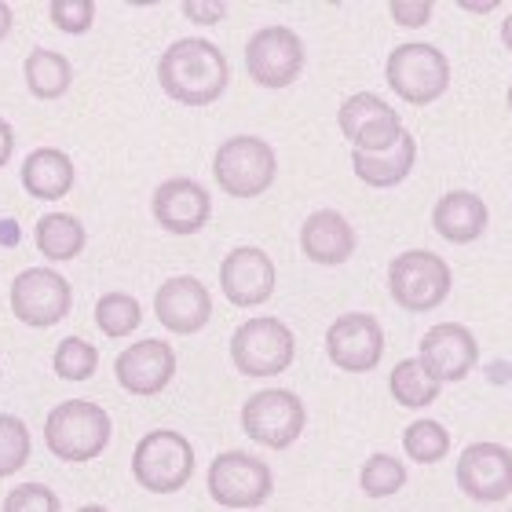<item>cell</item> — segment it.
<instances>
[{"label":"cell","mask_w":512,"mask_h":512,"mask_svg":"<svg viewBox=\"0 0 512 512\" xmlns=\"http://www.w3.org/2000/svg\"><path fill=\"white\" fill-rule=\"evenodd\" d=\"M213 176L231 198H260L275 183L278 158L260 136H231L213 158Z\"/></svg>","instance_id":"52a82bcc"},{"label":"cell","mask_w":512,"mask_h":512,"mask_svg":"<svg viewBox=\"0 0 512 512\" xmlns=\"http://www.w3.org/2000/svg\"><path fill=\"white\" fill-rule=\"evenodd\" d=\"M132 476L143 491L150 494H176L183 491L194 476V447L191 439L172 432V428H154L139 439L132 450Z\"/></svg>","instance_id":"3957f363"},{"label":"cell","mask_w":512,"mask_h":512,"mask_svg":"<svg viewBox=\"0 0 512 512\" xmlns=\"http://www.w3.org/2000/svg\"><path fill=\"white\" fill-rule=\"evenodd\" d=\"M388 392L406 410H425L439 399V381L421 366V359H403L388 374Z\"/></svg>","instance_id":"484cf974"},{"label":"cell","mask_w":512,"mask_h":512,"mask_svg":"<svg viewBox=\"0 0 512 512\" xmlns=\"http://www.w3.org/2000/svg\"><path fill=\"white\" fill-rule=\"evenodd\" d=\"M22 74H26V88H30L33 99H63L74 85L70 59L52 52V48H33L22 63Z\"/></svg>","instance_id":"cb8c5ba5"},{"label":"cell","mask_w":512,"mask_h":512,"mask_svg":"<svg viewBox=\"0 0 512 512\" xmlns=\"http://www.w3.org/2000/svg\"><path fill=\"white\" fill-rule=\"evenodd\" d=\"M461 8H469V11H491V8H498V4H494V0H483V4H472V0H461Z\"/></svg>","instance_id":"f35d334b"},{"label":"cell","mask_w":512,"mask_h":512,"mask_svg":"<svg viewBox=\"0 0 512 512\" xmlns=\"http://www.w3.org/2000/svg\"><path fill=\"white\" fill-rule=\"evenodd\" d=\"M52 370H55V377H63V381H74V384L88 381V377L99 370L96 344H88L85 337H63L52 355Z\"/></svg>","instance_id":"f546056e"},{"label":"cell","mask_w":512,"mask_h":512,"mask_svg":"<svg viewBox=\"0 0 512 512\" xmlns=\"http://www.w3.org/2000/svg\"><path fill=\"white\" fill-rule=\"evenodd\" d=\"M158 81L165 88V96H172L183 107H209L231 85V66L213 41L183 37L161 52Z\"/></svg>","instance_id":"6da1fadb"},{"label":"cell","mask_w":512,"mask_h":512,"mask_svg":"<svg viewBox=\"0 0 512 512\" xmlns=\"http://www.w3.org/2000/svg\"><path fill=\"white\" fill-rule=\"evenodd\" d=\"M297 341L282 319L260 315L242 322L231 337V363L242 377H278L293 366Z\"/></svg>","instance_id":"5b68a950"},{"label":"cell","mask_w":512,"mask_h":512,"mask_svg":"<svg viewBox=\"0 0 512 512\" xmlns=\"http://www.w3.org/2000/svg\"><path fill=\"white\" fill-rule=\"evenodd\" d=\"M220 289L235 308H256L275 293V260L256 246H238L220 264Z\"/></svg>","instance_id":"e0dca14e"},{"label":"cell","mask_w":512,"mask_h":512,"mask_svg":"<svg viewBox=\"0 0 512 512\" xmlns=\"http://www.w3.org/2000/svg\"><path fill=\"white\" fill-rule=\"evenodd\" d=\"M337 125H341L344 139H352V147L363 150V154L388 150L406 132L399 114L381 96H370V92L344 99L341 110H337Z\"/></svg>","instance_id":"5bb4252c"},{"label":"cell","mask_w":512,"mask_h":512,"mask_svg":"<svg viewBox=\"0 0 512 512\" xmlns=\"http://www.w3.org/2000/svg\"><path fill=\"white\" fill-rule=\"evenodd\" d=\"M139 322H143V308H139V300L132 293H107V297H99L96 326L107 337L121 341V337L139 330Z\"/></svg>","instance_id":"83f0119b"},{"label":"cell","mask_w":512,"mask_h":512,"mask_svg":"<svg viewBox=\"0 0 512 512\" xmlns=\"http://www.w3.org/2000/svg\"><path fill=\"white\" fill-rule=\"evenodd\" d=\"M403 450L406 458L417 461V465H436V461L447 458L450 432L439 421H432V417H417L403 432Z\"/></svg>","instance_id":"4316f807"},{"label":"cell","mask_w":512,"mask_h":512,"mask_svg":"<svg viewBox=\"0 0 512 512\" xmlns=\"http://www.w3.org/2000/svg\"><path fill=\"white\" fill-rule=\"evenodd\" d=\"M359 487L366 498H392L406 487V465L395 454H370L359 472Z\"/></svg>","instance_id":"f1b7e54d"},{"label":"cell","mask_w":512,"mask_h":512,"mask_svg":"<svg viewBox=\"0 0 512 512\" xmlns=\"http://www.w3.org/2000/svg\"><path fill=\"white\" fill-rule=\"evenodd\" d=\"M48 15H52V22L59 26V30L77 37V33L92 30V22H96V4H92V0H52V4H48Z\"/></svg>","instance_id":"d6a6232c"},{"label":"cell","mask_w":512,"mask_h":512,"mask_svg":"<svg viewBox=\"0 0 512 512\" xmlns=\"http://www.w3.org/2000/svg\"><path fill=\"white\" fill-rule=\"evenodd\" d=\"M454 275L432 249H406L388 264V293L406 311H432L447 300Z\"/></svg>","instance_id":"8992f818"},{"label":"cell","mask_w":512,"mask_h":512,"mask_svg":"<svg viewBox=\"0 0 512 512\" xmlns=\"http://www.w3.org/2000/svg\"><path fill=\"white\" fill-rule=\"evenodd\" d=\"M509 110H512V85H509Z\"/></svg>","instance_id":"b9f144b4"},{"label":"cell","mask_w":512,"mask_h":512,"mask_svg":"<svg viewBox=\"0 0 512 512\" xmlns=\"http://www.w3.org/2000/svg\"><path fill=\"white\" fill-rule=\"evenodd\" d=\"M209 498L224 509H256L264 505L275 491V476L267 469V461H260L256 454L246 450H224L216 454L205 476Z\"/></svg>","instance_id":"9c48e42d"},{"label":"cell","mask_w":512,"mask_h":512,"mask_svg":"<svg viewBox=\"0 0 512 512\" xmlns=\"http://www.w3.org/2000/svg\"><path fill=\"white\" fill-rule=\"evenodd\" d=\"M183 15L191 22H198V26H213V22H220L227 15V4L224 0H183Z\"/></svg>","instance_id":"e575fe53"},{"label":"cell","mask_w":512,"mask_h":512,"mask_svg":"<svg viewBox=\"0 0 512 512\" xmlns=\"http://www.w3.org/2000/svg\"><path fill=\"white\" fill-rule=\"evenodd\" d=\"M308 425V410L289 388H260L242 403V432L271 450L293 447Z\"/></svg>","instance_id":"ba28073f"},{"label":"cell","mask_w":512,"mask_h":512,"mask_svg":"<svg viewBox=\"0 0 512 512\" xmlns=\"http://www.w3.org/2000/svg\"><path fill=\"white\" fill-rule=\"evenodd\" d=\"M11 22H15V15H11V8L4 4V0H0V41H4V37L11 33Z\"/></svg>","instance_id":"74e56055"},{"label":"cell","mask_w":512,"mask_h":512,"mask_svg":"<svg viewBox=\"0 0 512 512\" xmlns=\"http://www.w3.org/2000/svg\"><path fill=\"white\" fill-rule=\"evenodd\" d=\"M414 161H417V143L410 132H403L388 150H374V154L355 150L352 169L366 187H395V183H403L410 176Z\"/></svg>","instance_id":"603a6c76"},{"label":"cell","mask_w":512,"mask_h":512,"mask_svg":"<svg viewBox=\"0 0 512 512\" xmlns=\"http://www.w3.org/2000/svg\"><path fill=\"white\" fill-rule=\"evenodd\" d=\"M432 0H392L388 4V11H392V19L399 22V26H406V30H417V26H425L428 19H432Z\"/></svg>","instance_id":"836d02e7"},{"label":"cell","mask_w":512,"mask_h":512,"mask_svg":"<svg viewBox=\"0 0 512 512\" xmlns=\"http://www.w3.org/2000/svg\"><path fill=\"white\" fill-rule=\"evenodd\" d=\"M33 242L48 260L66 264V260H77L85 249V224L70 213H44L33 227Z\"/></svg>","instance_id":"d4e9b609"},{"label":"cell","mask_w":512,"mask_h":512,"mask_svg":"<svg viewBox=\"0 0 512 512\" xmlns=\"http://www.w3.org/2000/svg\"><path fill=\"white\" fill-rule=\"evenodd\" d=\"M150 209H154V220H158L161 231L183 238V235H198L209 224L213 198H209V191H205L202 183L180 176V180L158 183Z\"/></svg>","instance_id":"ac0fdd59"},{"label":"cell","mask_w":512,"mask_h":512,"mask_svg":"<svg viewBox=\"0 0 512 512\" xmlns=\"http://www.w3.org/2000/svg\"><path fill=\"white\" fill-rule=\"evenodd\" d=\"M114 417L92 399H66L44 417V443L59 461H96L110 447Z\"/></svg>","instance_id":"7a4b0ae2"},{"label":"cell","mask_w":512,"mask_h":512,"mask_svg":"<svg viewBox=\"0 0 512 512\" xmlns=\"http://www.w3.org/2000/svg\"><path fill=\"white\" fill-rule=\"evenodd\" d=\"M326 355L337 370L370 374L384 355V330L370 311H344L326 330Z\"/></svg>","instance_id":"7c38bea8"},{"label":"cell","mask_w":512,"mask_h":512,"mask_svg":"<svg viewBox=\"0 0 512 512\" xmlns=\"http://www.w3.org/2000/svg\"><path fill=\"white\" fill-rule=\"evenodd\" d=\"M509 512H512V509H509Z\"/></svg>","instance_id":"7bdbcfd3"},{"label":"cell","mask_w":512,"mask_h":512,"mask_svg":"<svg viewBox=\"0 0 512 512\" xmlns=\"http://www.w3.org/2000/svg\"><path fill=\"white\" fill-rule=\"evenodd\" d=\"M22 187L37 202H59L74 191V161L59 147H37L26 154L22 165Z\"/></svg>","instance_id":"7402d4cb"},{"label":"cell","mask_w":512,"mask_h":512,"mask_svg":"<svg viewBox=\"0 0 512 512\" xmlns=\"http://www.w3.org/2000/svg\"><path fill=\"white\" fill-rule=\"evenodd\" d=\"M0 512H59V498L48 483H19L8 491Z\"/></svg>","instance_id":"1f68e13d"},{"label":"cell","mask_w":512,"mask_h":512,"mask_svg":"<svg viewBox=\"0 0 512 512\" xmlns=\"http://www.w3.org/2000/svg\"><path fill=\"white\" fill-rule=\"evenodd\" d=\"M0 246L4 249L19 246V224L15 220H0Z\"/></svg>","instance_id":"8d00e7d4"},{"label":"cell","mask_w":512,"mask_h":512,"mask_svg":"<svg viewBox=\"0 0 512 512\" xmlns=\"http://www.w3.org/2000/svg\"><path fill=\"white\" fill-rule=\"evenodd\" d=\"M491 213L483 198H476L472 191H447L432 209V227L439 238H447L454 246H469L487 231Z\"/></svg>","instance_id":"44dd1931"},{"label":"cell","mask_w":512,"mask_h":512,"mask_svg":"<svg viewBox=\"0 0 512 512\" xmlns=\"http://www.w3.org/2000/svg\"><path fill=\"white\" fill-rule=\"evenodd\" d=\"M70 308H74L70 282L52 267H26L11 282V315L30 330H48L63 322Z\"/></svg>","instance_id":"30bf717a"},{"label":"cell","mask_w":512,"mask_h":512,"mask_svg":"<svg viewBox=\"0 0 512 512\" xmlns=\"http://www.w3.org/2000/svg\"><path fill=\"white\" fill-rule=\"evenodd\" d=\"M300 249H304V256H308L311 264L341 267L355 253V227L337 209H319V213H311L304 220V227H300Z\"/></svg>","instance_id":"ffe728a7"},{"label":"cell","mask_w":512,"mask_h":512,"mask_svg":"<svg viewBox=\"0 0 512 512\" xmlns=\"http://www.w3.org/2000/svg\"><path fill=\"white\" fill-rule=\"evenodd\" d=\"M246 70L260 88H289L304 70V41L289 26H264L246 44Z\"/></svg>","instance_id":"8fae6325"},{"label":"cell","mask_w":512,"mask_h":512,"mask_svg":"<svg viewBox=\"0 0 512 512\" xmlns=\"http://www.w3.org/2000/svg\"><path fill=\"white\" fill-rule=\"evenodd\" d=\"M502 41H505V48L512 52V11L505 15V22H502Z\"/></svg>","instance_id":"ab89813d"},{"label":"cell","mask_w":512,"mask_h":512,"mask_svg":"<svg viewBox=\"0 0 512 512\" xmlns=\"http://www.w3.org/2000/svg\"><path fill=\"white\" fill-rule=\"evenodd\" d=\"M384 77H388V88H392L399 99L414 103V107H428V103H436L439 96H447L450 63L436 44L406 41L388 55Z\"/></svg>","instance_id":"277c9868"},{"label":"cell","mask_w":512,"mask_h":512,"mask_svg":"<svg viewBox=\"0 0 512 512\" xmlns=\"http://www.w3.org/2000/svg\"><path fill=\"white\" fill-rule=\"evenodd\" d=\"M77 512H110V509H103V505H81Z\"/></svg>","instance_id":"60d3db41"},{"label":"cell","mask_w":512,"mask_h":512,"mask_svg":"<svg viewBox=\"0 0 512 512\" xmlns=\"http://www.w3.org/2000/svg\"><path fill=\"white\" fill-rule=\"evenodd\" d=\"M421 366L436 377L439 384L447 381H465L472 374V366L480 359V344L465 330L461 322H439L421 337V352H417Z\"/></svg>","instance_id":"9a60e30c"},{"label":"cell","mask_w":512,"mask_h":512,"mask_svg":"<svg viewBox=\"0 0 512 512\" xmlns=\"http://www.w3.org/2000/svg\"><path fill=\"white\" fill-rule=\"evenodd\" d=\"M11 150H15V132L4 118H0V169L11 161Z\"/></svg>","instance_id":"d590c367"},{"label":"cell","mask_w":512,"mask_h":512,"mask_svg":"<svg viewBox=\"0 0 512 512\" xmlns=\"http://www.w3.org/2000/svg\"><path fill=\"white\" fill-rule=\"evenodd\" d=\"M30 428L15 414H0V480L15 476L30 461Z\"/></svg>","instance_id":"4dcf8cb0"},{"label":"cell","mask_w":512,"mask_h":512,"mask_svg":"<svg viewBox=\"0 0 512 512\" xmlns=\"http://www.w3.org/2000/svg\"><path fill=\"white\" fill-rule=\"evenodd\" d=\"M458 487L480 505H498L512 494V450L502 443H472L458 458Z\"/></svg>","instance_id":"4fadbf2b"},{"label":"cell","mask_w":512,"mask_h":512,"mask_svg":"<svg viewBox=\"0 0 512 512\" xmlns=\"http://www.w3.org/2000/svg\"><path fill=\"white\" fill-rule=\"evenodd\" d=\"M114 377L128 395H158L176 377V352L161 337L136 341L114 359Z\"/></svg>","instance_id":"2e32d148"},{"label":"cell","mask_w":512,"mask_h":512,"mask_svg":"<svg viewBox=\"0 0 512 512\" xmlns=\"http://www.w3.org/2000/svg\"><path fill=\"white\" fill-rule=\"evenodd\" d=\"M154 315L165 330L191 337V333L205 330V322L213 319V297L194 275H176L169 282H161L158 297H154Z\"/></svg>","instance_id":"d6986e66"}]
</instances>
